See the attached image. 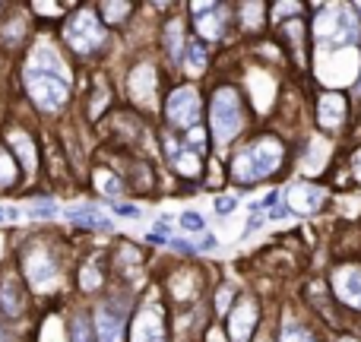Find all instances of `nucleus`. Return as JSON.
<instances>
[{"instance_id":"13","label":"nucleus","mask_w":361,"mask_h":342,"mask_svg":"<svg viewBox=\"0 0 361 342\" xmlns=\"http://www.w3.org/2000/svg\"><path fill=\"white\" fill-rule=\"evenodd\" d=\"M317 118H320V124H324L326 130L339 127L343 124V118H345V99L339 92H326L324 99H320V105H317Z\"/></svg>"},{"instance_id":"26","label":"nucleus","mask_w":361,"mask_h":342,"mask_svg":"<svg viewBox=\"0 0 361 342\" xmlns=\"http://www.w3.org/2000/svg\"><path fill=\"white\" fill-rule=\"evenodd\" d=\"M169 44H171L169 51H171V54H175V57L180 54V48H184V44H180V29H178V23L171 25V32H169Z\"/></svg>"},{"instance_id":"34","label":"nucleus","mask_w":361,"mask_h":342,"mask_svg":"<svg viewBox=\"0 0 361 342\" xmlns=\"http://www.w3.org/2000/svg\"><path fill=\"white\" fill-rule=\"evenodd\" d=\"M352 169H355V174L361 178V149L355 152V159H352Z\"/></svg>"},{"instance_id":"18","label":"nucleus","mask_w":361,"mask_h":342,"mask_svg":"<svg viewBox=\"0 0 361 342\" xmlns=\"http://www.w3.org/2000/svg\"><path fill=\"white\" fill-rule=\"evenodd\" d=\"M184 63H187V70H193V73H200V70L206 67V48L200 42H187L184 44Z\"/></svg>"},{"instance_id":"6","label":"nucleus","mask_w":361,"mask_h":342,"mask_svg":"<svg viewBox=\"0 0 361 342\" xmlns=\"http://www.w3.org/2000/svg\"><path fill=\"white\" fill-rule=\"evenodd\" d=\"M25 276H29V286L42 295L57 288V267L48 250H42V248L29 250V257H25Z\"/></svg>"},{"instance_id":"20","label":"nucleus","mask_w":361,"mask_h":342,"mask_svg":"<svg viewBox=\"0 0 361 342\" xmlns=\"http://www.w3.org/2000/svg\"><path fill=\"white\" fill-rule=\"evenodd\" d=\"M16 181V165H13V156L6 149H0V187H10Z\"/></svg>"},{"instance_id":"17","label":"nucleus","mask_w":361,"mask_h":342,"mask_svg":"<svg viewBox=\"0 0 361 342\" xmlns=\"http://www.w3.org/2000/svg\"><path fill=\"white\" fill-rule=\"evenodd\" d=\"M10 146H13V152L19 156L23 169L25 171H35V146H32V140L25 137L23 130H10Z\"/></svg>"},{"instance_id":"35","label":"nucleus","mask_w":361,"mask_h":342,"mask_svg":"<svg viewBox=\"0 0 361 342\" xmlns=\"http://www.w3.org/2000/svg\"><path fill=\"white\" fill-rule=\"evenodd\" d=\"M19 212L16 209H0V219H16Z\"/></svg>"},{"instance_id":"30","label":"nucleus","mask_w":361,"mask_h":342,"mask_svg":"<svg viewBox=\"0 0 361 342\" xmlns=\"http://www.w3.org/2000/svg\"><path fill=\"white\" fill-rule=\"evenodd\" d=\"M111 206H114V212H121V216H140L137 206H121V203H111Z\"/></svg>"},{"instance_id":"29","label":"nucleus","mask_w":361,"mask_h":342,"mask_svg":"<svg viewBox=\"0 0 361 342\" xmlns=\"http://www.w3.org/2000/svg\"><path fill=\"white\" fill-rule=\"evenodd\" d=\"M228 298H231V286H225L222 292H219V301H216V311H225L228 307Z\"/></svg>"},{"instance_id":"14","label":"nucleus","mask_w":361,"mask_h":342,"mask_svg":"<svg viewBox=\"0 0 361 342\" xmlns=\"http://www.w3.org/2000/svg\"><path fill=\"white\" fill-rule=\"evenodd\" d=\"M0 311H4L6 317H19V314H23V292H19V282L13 279V276H6V279L0 282Z\"/></svg>"},{"instance_id":"33","label":"nucleus","mask_w":361,"mask_h":342,"mask_svg":"<svg viewBox=\"0 0 361 342\" xmlns=\"http://www.w3.org/2000/svg\"><path fill=\"white\" fill-rule=\"evenodd\" d=\"M276 200H279V190L267 193V197H263V203H260V209H267V206H276Z\"/></svg>"},{"instance_id":"8","label":"nucleus","mask_w":361,"mask_h":342,"mask_svg":"<svg viewBox=\"0 0 361 342\" xmlns=\"http://www.w3.org/2000/svg\"><path fill=\"white\" fill-rule=\"evenodd\" d=\"M133 342H165V326H162V311L159 305H146L143 311L133 317L130 326Z\"/></svg>"},{"instance_id":"32","label":"nucleus","mask_w":361,"mask_h":342,"mask_svg":"<svg viewBox=\"0 0 361 342\" xmlns=\"http://www.w3.org/2000/svg\"><path fill=\"white\" fill-rule=\"evenodd\" d=\"M35 13H61L57 4H35Z\"/></svg>"},{"instance_id":"23","label":"nucleus","mask_w":361,"mask_h":342,"mask_svg":"<svg viewBox=\"0 0 361 342\" xmlns=\"http://www.w3.org/2000/svg\"><path fill=\"white\" fill-rule=\"evenodd\" d=\"M180 228L184 231H203V216H200V212H184V216H180Z\"/></svg>"},{"instance_id":"16","label":"nucleus","mask_w":361,"mask_h":342,"mask_svg":"<svg viewBox=\"0 0 361 342\" xmlns=\"http://www.w3.org/2000/svg\"><path fill=\"white\" fill-rule=\"evenodd\" d=\"M130 92L137 95V99H143L146 105H152V99H156V73H152V67H137L133 70Z\"/></svg>"},{"instance_id":"3","label":"nucleus","mask_w":361,"mask_h":342,"mask_svg":"<svg viewBox=\"0 0 361 342\" xmlns=\"http://www.w3.org/2000/svg\"><path fill=\"white\" fill-rule=\"evenodd\" d=\"M358 19L349 6H326V19L317 23V42L326 48H349L358 42Z\"/></svg>"},{"instance_id":"24","label":"nucleus","mask_w":361,"mask_h":342,"mask_svg":"<svg viewBox=\"0 0 361 342\" xmlns=\"http://www.w3.org/2000/svg\"><path fill=\"white\" fill-rule=\"evenodd\" d=\"M99 187L108 193V197H118V193H121V181H118V178H108L105 171L99 174Z\"/></svg>"},{"instance_id":"9","label":"nucleus","mask_w":361,"mask_h":342,"mask_svg":"<svg viewBox=\"0 0 361 342\" xmlns=\"http://www.w3.org/2000/svg\"><path fill=\"white\" fill-rule=\"evenodd\" d=\"M333 286H336V295L345 301L349 307H358L361 311V269L355 267H343L333 276Z\"/></svg>"},{"instance_id":"25","label":"nucleus","mask_w":361,"mask_h":342,"mask_svg":"<svg viewBox=\"0 0 361 342\" xmlns=\"http://www.w3.org/2000/svg\"><path fill=\"white\" fill-rule=\"evenodd\" d=\"M282 342H314V339L307 336L301 326H286V330H282Z\"/></svg>"},{"instance_id":"7","label":"nucleus","mask_w":361,"mask_h":342,"mask_svg":"<svg viewBox=\"0 0 361 342\" xmlns=\"http://www.w3.org/2000/svg\"><path fill=\"white\" fill-rule=\"evenodd\" d=\"M165 111H169V121H171V124L193 130V127H197V121H200V99H197V92H193L190 86L175 89Z\"/></svg>"},{"instance_id":"11","label":"nucleus","mask_w":361,"mask_h":342,"mask_svg":"<svg viewBox=\"0 0 361 342\" xmlns=\"http://www.w3.org/2000/svg\"><path fill=\"white\" fill-rule=\"evenodd\" d=\"M193 13H197L200 35H206V38H219V35H222V16H225V6L222 4H193Z\"/></svg>"},{"instance_id":"31","label":"nucleus","mask_w":361,"mask_h":342,"mask_svg":"<svg viewBox=\"0 0 361 342\" xmlns=\"http://www.w3.org/2000/svg\"><path fill=\"white\" fill-rule=\"evenodd\" d=\"M32 216L48 219V216H54V206H32Z\"/></svg>"},{"instance_id":"2","label":"nucleus","mask_w":361,"mask_h":342,"mask_svg":"<svg viewBox=\"0 0 361 342\" xmlns=\"http://www.w3.org/2000/svg\"><path fill=\"white\" fill-rule=\"evenodd\" d=\"M282 165V146L279 140L267 137L260 143H254L250 149H244L235 159V181L238 184H254V181L267 178Z\"/></svg>"},{"instance_id":"15","label":"nucleus","mask_w":361,"mask_h":342,"mask_svg":"<svg viewBox=\"0 0 361 342\" xmlns=\"http://www.w3.org/2000/svg\"><path fill=\"white\" fill-rule=\"evenodd\" d=\"M95 333H99V342H121V311L114 307H102L99 311V320H95Z\"/></svg>"},{"instance_id":"4","label":"nucleus","mask_w":361,"mask_h":342,"mask_svg":"<svg viewBox=\"0 0 361 342\" xmlns=\"http://www.w3.org/2000/svg\"><path fill=\"white\" fill-rule=\"evenodd\" d=\"M209 121H212V137H216V143H228V140L241 130V99H238L235 89H219V92L212 95Z\"/></svg>"},{"instance_id":"19","label":"nucleus","mask_w":361,"mask_h":342,"mask_svg":"<svg viewBox=\"0 0 361 342\" xmlns=\"http://www.w3.org/2000/svg\"><path fill=\"white\" fill-rule=\"evenodd\" d=\"M171 159H175V165H178V171H180V174H190V178H193V174H200V159H197V156H190V149H187V152H180V149H178Z\"/></svg>"},{"instance_id":"1","label":"nucleus","mask_w":361,"mask_h":342,"mask_svg":"<svg viewBox=\"0 0 361 342\" xmlns=\"http://www.w3.org/2000/svg\"><path fill=\"white\" fill-rule=\"evenodd\" d=\"M25 89L42 111H57L70 99V70L54 48L42 44L25 67Z\"/></svg>"},{"instance_id":"28","label":"nucleus","mask_w":361,"mask_h":342,"mask_svg":"<svg viewBox=\"0 0 361 342\" xmlns=\"http://www.w3.org/2000/svg\"><path fill=\"white\" fill-rule=\"evenodd\" d=\"M99 286V273H95V267H86L82 269V288H95Z\"/></svg>"},{"instance_id":"21","label":"nucleus","mask_w":361,"mask_h":342,"mask_svg":"<svg viewBox=\"0 0 361 342\" xmlns=\"http://www.w3.org/2000/svg\"><path fill=\"white\" fill-rule=\"evenodd\" d=\"M73 342H95V330L86 317H76L73 320Z\"/></svg>"},{"instance_id":"22","label":"nucleus","mask_w":361,"mask_h":342,"mask_svg":"<svg viewBox=\"0 0 361 342\" xmlns=\"http://www.w3.org/2000/svg\"><path fill=\"white\" fill-rule=\"evenodd\" d=\"M102 13L108 16V23H114V19H124L130 13V4H102Z\"/></svg>"},{"instance_id":"5","label":"nucleus","mask_w":361,"mask_h":342,"mask_svg":"<svg viewBox=\"0 0 361 342\" xmlns=\"http://www.w3.org/2000/svg\"><path fill=\"white\" fill-rule=\"evenodd\" d=\"M63 38L73 51H95L105 42V25L95 19L92 10H80L67 25H63Z\"/></svg>"},{"instance_id":"27","label":"nucleus","mask_w":361,"mask_h":342,"mask_svg":"<svg viewBox=\"0 0 361 342\" xmlns=\"http://www.w3.org/2000/svg\"><path fill=\"white\" fill-rule=\"evenodd\" d=\"M212 206H216V212L228 216V212L235 209V200H231V197H219V200H212Z\"/></svg>"},{"instance_id":"36","label":"nucleus","mask_w":361,"mask_h":342,"mask_svg":"<svg viewBox=\"0 0 361 342\" xmlns=\"http://www.w3.org/2000/svg\"><path fill=\"white\" fill-rule=\"evenodd\" d=\"M209 342H225V336H222L219 330H212V333H209Z\"/></svg>"},{"instance_id":"12","label":"nucleus","mask_w":361,"mask_h":342,"mask_svg":"<svg viewBox=\"0 0 361 342\" xmlns=\"http://www.w3.org/2000/svg\"><path fill=\"white\" fill-rule=\"evenodd\" d=\"M320 200H324V193H320L317 187H311V184H292L288 187V206H292L295 212H301V216L317 212Z\"/></svg>"},{"instance_id":"10","label":"nucleus","mask_w":361,"mask_h":342,"mask_svg":"<svg viewBox=\"0 0 361 342\" xmlns=\"http://www.w3.org/2000/svg\"><path fill=\"white\" fill-rule=\"evenodd\" d=\"M257 326V307L254 301H241V305L231 311V320H228V333H231V342H250V333Z\"/></svg>"},{"instance_id":"37","label":"nucleus","mask_w":361,"mask_h":342,"mask_svg":"<svg viewBox=\"0 0 361 342\" xmlns=\"http://www.w3.org/2000/svg\"><path fill=\"white\" fill-rule=\"evenodd\" d=\"M343 342H358V339H343Z\"/></svg>"}]
</instances>
